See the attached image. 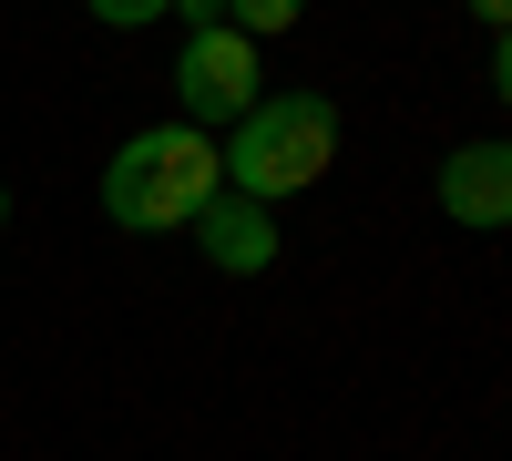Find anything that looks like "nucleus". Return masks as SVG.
<instances>
[{
	"label": "nucleus",
	"instance_id": "obj_1",
	"mask_svg": "<svg viewBox=\"0 0 512 461\" xmlns=\"http://www.w3.org/2000/svg\"><path fill=\"white\" fill-rule=\"evenodd\" d=\"M328 164H338V103H328V93H256V103L226 123V144H216L226 195H256V205L308 195Z\"/></svg>",
	"mask_w": 512,
	"mask_h": 461
},
{
	"label": "nucleus",
	"instance_id": "obj_2",
	"mask_svg": "<svg viewBox=\"0 0 512 461\" xmlns=\"http://www.w3.org/2000/svg\"><path fill=\"white\" fill-rule=\"evenodd\" d=\"M216 134L205 123H154V134H123V154L103 164V216L134 236H175L195 226V205L216 195Z\"/></svg>",
	"mask_w": 512,
	"mask_h": 461
},
{
	"label": "nucleus",
	"instance_id": "obj_3",
	"mask_svg": "<svg viewBox=\"0 0 512 461\" xmlns=\"http://www.w3.org/2000/svg\"><path fill=\"white\" fill-rule=\"evenodd\" d=\"M256 93H267V82H256V41L246 31H185V62H175V123H205V134H216V123H236Z\"/></svg>",
	"mask_w": 512,
	"mask_h": 461
},
{
	"label": "nucleus",
	"instance_id": "obj_4",
	"mask_svg": "<svg viewBox=\"0 0 512 461\" xmlns=\"http://www.w3.org/2000/svg\"><path fill=\"white\" fill-rule=\"evenodd\" d=\"M195 246H205V267H226V277H267L277 267V205H256V195H205L195 205Z\"/></svg>",
	"mask_w": 512,
	"mask_h": 461
},
{
	"label": "nucleus",
	"instance_id": "obj_5",
	"mask_svg": "<svg viewBox=\"0 0 512 461\" xmlns=\"http://www.w3.org/2000/svg\"><path fill=\"white\" fill-rule=\"evenodd\" d=\"M431 195H441V216H451V226H482V236H492V226L512 216V144H492V134H482V144L441 154Z\"/></svg>",
	"mask_w": 512,
	"mask_h": 461
},
{
	"label": "nucleus",
	"instance_id": "obj_6",
	"mask_svg": "<svg viewBox=\"0 0 512 461\" xmlns=\"http://www.w3.org/2000/svg\"><path fill=\"white\" fill-rule=\"evenodd\" d=\"M297 11H308V0H226V31L267 41V31H297Z\"/></svg>",
	"mask_w": 512,
	"mask_h": 461
},
{
	"label": "nucleus",
	"instance_id": "obj_7",
	"mask_svg": "<svg viewBox=\"0 0 512 461\" xmlns=\"http://www.w3.org/2000/svg\"><path fill=\"white\" fill-rule=\"evenodd\" d=\"M82 11H93L103 31H144V21H164V11H175V0H82Z\"/></svg>",
	"mask_w": 512,
	"mask_h": 461
},
{
	"label": "nucleus",
	"instance_id": "obj_8",
	"mask_svg": "<svg viewBox=\"0 0 512 461\" xmlns=\"http://www.w3.org/2000/svg\"><path fill=\"white\" fill-rule=\"evenodd\" d=\"M175 21H185V31H216V21H226V0H175Z\"/></svg>",
	"mask_w": 512,
	"mask_h": 461
},
{
	"label": "nucleus",
	"instance_id": "obj_9",
	"mask_svg": "<svg viewBox=\"0 0 512 461\" xmlns=\"http://www.w3.org/2000/svg\"><path fill=\"white\" fill-rule=\"evenodd\" d=\"M0 216H11V195H0Z\"/></svg>",
	"mask_w": 512,
	"mask_h": 461
}]
</instances>
